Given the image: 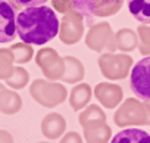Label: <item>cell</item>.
I'll list each match as a JSON object with an SVG mask.
<instances>
[{
	"label": "cell",
	"mask_w": 150,
	"mask_h": 143,
	"mask_svg": "<svg viewBox=\"0 0 150 143\" xmlns=\"http://www.w3.org/2000/svg\"><path fill=\"white\" fill-rule=\"evenodd\" d=\"M59 33V19L49 6L25 8L16 15V34L22 43L43 46Z\"/></svg>",
	"instance_id": "1"
},
{
	"label": "cell",
	"mask_w": 150,
	"mask_h": 143,
	"mask_svg": "<svg viewBox=\"0 0 150 143\" xmlns=\"http://www.w3.org/2000/svg\"><path fill=\"white\" fill-rule=\"evenodd\" d=\"M30 95L38 105L52 109L66 100L68 90L63 84L57 81L37 78L30 84Z\"/></svg>",
	"instance_id": "2"
},
{
	"label": "cell",
	"mask_w": 150,
	"mask_h": 143,
	"mask_svg": "<svg viewBox=\"0 0 150 143\" xmlns=\"http://www.w3.org/2000/svg\"><path fill=\"white\" fill-rule=\"evenodd\" d=\"M100 73L106 80L116 81L128 77L132 68V58L127 53H109L105 52L97 59Z\"/></svg>",
	"instance_id": "3"
},
{
	"label": "cell",
	"mask_w": 150,
	"mask_h": 143,
	"mask_svg": "<svg viewBox=\"0 0 150 143\" xmlns=\"http://www.w3.org/2000/svg\"><path fill=\"white\" fill-rule=\"evenodd\" d=\"M113 121L118 127H131V125H147L149 115L144 106V102L140 99L128 97L119 103L113 115Z\"/></svg>",
	"instance_id": "4"
},
{
	"label": "cell",
	"mask_w": 150,
	"mask_h": 143,
	"mask_svg": "<svg viewBox=\"0 0 150 143\" xmlns=\"http://www.w3.org/2000/svg\"><path fill=\"white\" fill-rule=\"evenodd\" d=\"M125 0H75V11L87 16L88 25H93L91 18H106L118 14Z\"/></svg>",
	"instance_id": "5"
},
{
	"label": "cell",
	"mask_w": 150,
	"mask_h": 143,
	"mask_svg": "<svg viewBox=\"0 0 150 143\" xmlns=\"http://www.w3.org/2000/svg\"><path fill=\"white\" fill-rule=\"evenodd\" d=\"M113 37H115V33L109 22L106 21L97 22L88 28L86 34V44L90 50L97 52V53H105V52L113 53L116 52Z\"/></svg>",
	"instance_id": "6"
},
{
	"label": "cell",
	"mask_w": 150,
	"mask_h": 143,
	"mask_svg": "<svg viewBox=\"0 0 150 143\" xmlns=\"http://www.w3.org/2000/svg\"><path fill=\"white\" fill-rule=\"evenodd\" d=\"M35 63L49 81H57L63 77L65 62L63 58L53 47H43L35 53Z\"/></svg>",
	"instance_id": "7"
},
{
	"label": "cell",
	"mask_w": 150,
	"mask_h": 143,
	"mask_svg": "<svg viewBox=\"0 0 150 143\" xmlns=\"http://www.w3.org/2000/svg\"><path fill=\"white\" fill-rule=\"evenodd\" d=\"M129 87L140 100L150 103V56L143 58L131 68Z\"/></svg>",
	"instance_id": "8"
},
{
	"label": "cell",
	"mask_w": 150,
	"mask_h": 143,
	"mask_svg": "<svg viewBox=\"0 0 150 143\" xmlns=\"http://www.w3.org/2000/svg\"><path fill=\"white\" fill-rule=\"evenodd\" d=\"M59 40L66 46L77 44L84 36V16L78 11H71L59 21Z\"/></svg>",
	"instance_id": "9"
},
{
	"label": "cell",
	"mask_w": 150,
	"mask_h": 143,
	"mask_svg": "<svg viewBox=\"0 0 150 143\" xmlns=\"http://www.w3.org/2000/svg\"><path fill=\"white\" fill-rule=\"evenodd\" d=\"M16 37V9L8 2L0 0V44L11 43Z\"/></svg>",
	"instance_id": "10"
},
{
	"label": "cell",
	"mask_w": 150,
	"mask_h": 143,
	"mask_svg": "<svg viewBox=\"0 0 150 143\" xmlns=\"http://www.w3.org/2000/svg\"><path fill=\"white\" fill-rule=\"evenodd\" d=\"M96 99L99 100L100 105H103L106 109H113L116 108L122 99H124V90L121 86L113 84V83H99L94 90H93Z\"/></svg>",
	"instance_id": "11"
},
{
	"label": "cell",
	"mask_w": 150,
	"mask_h": 143,
	"mask_svg": "<svg viewBox=\"0 0 150 143\" xmlns=\"http://www.w3.org/2000/svg\"><path fill=\"white\" fill-rule=\"evenodd\" d=\"M41 134L49 140H57L66 131V121L59 112H50L41 120Z\"/></svg>",
	"instance_id": "12"
},
{
	"label": "cell",
	"mask_w": 150,
	"mask_h": 143,
	"mask_svg": "<svg viewBox=\"0 0 150 143\" xmlns=\"http://www.w3.org/2000/svg\"><path fill=\"white\" fill-rule=\"evenodd\" d=\"M63 62H65V73H63V77L60 80L63 83H68V84L81 83L84 75H86L84 63L75 56H63Z\"/></svg>",
	"instance_id": "13"
},
{
	"label": "cell",
	"mask_w": 150,
	"mask_h": 143,
	"mask_svg": "<svg viewBox=\"0 0 150 143\" xmlns=\"http://www.w3.org/2000/svg\"><path fill=\"white\" fill-rule=\"evenodd\" d=\"M91 96H93V90L90 84L81 81L72 87L69 93V105L74 111H83L90 103Z\"/></svg>",
	"instance_id": "14"
},
{
	"label": "cell",
	"mask_w": 150,
	"mask_h": 143,
	"mask_svg": "<svg viewBox=\"0 0 150 143\" xmlns=\"http://www.w3.org/2000/svg\"><path fill=\"white\" fill-rule=\"evenodd\" d=\"M78 122L83 128L96 127L106 122V114L99 105H87L78 115Z\"/></svg>",
	"instance_id": "15"
},
{
	"label": "cell",
	"mask_w": 150,
	"mask_h": 143,
	"mask_svg": "<svg viewBox=\"0 0 150 143\" xmlns=\"http://www.w3.org/2000/svg\"><path fill=\"white\" fill-rule=\"evenodd\" d=\"M22 109V97L18 92L3 89L0 92V112L5 115H15Z\"/></svg>",
	"instance_id": "16"
},
{
	"label": "cell",
	"mask_w": 150,
	"mask_h": 143,
	"mask_svg": "<svg viewBox=\"0 0 150 143\" xmlns=\"http://www.w3.org/2000/svg\"><path fill=\"white\" fill-rule=\"evenodd\" d=\"M115 47L116 50H121L122 53L132 52L138 46V37L137 33L131 28H121L115 33Z\"/></svg>",
	"instance_id": "17"
},
{
	"label": "cell",
	"mask_w": 150,
	"mask_h": 143,
	"mask_svg": "<svg viewBox=\"0 0 150 143\" xmlns=\"http://www.w3.org/2000/svg\"><path fill=\"white\" fill-rule=\"evenodd\" d=\"M110 143H150V134L141 128H125L116 133Z\"/></svg>",
	"instance_id": "18"
},
{
	"label": "cell",
	"mask_w": 150,
	"mask_h": 143,
	"mask_svg": "<svg viewBox=\"0 0 150 143\" xmlns=\"http://www.w3.org/2000/svg\"><path fill=\"white\" fill-rule=\"evenodd\" d=\"M86 143H109L112 137V130L110 127L105 122L96 127H88L84 128L83 131Z\"/></svg>",
	"instance_id": "19"
},
{
	"label": "cell",
	"mask_w": 150,
	"mask_h": 143,
	"mask_svg": "<svg viewBox=\"0 0 150 143\" xmlns=\"http://www.w3.org/2000/svg\"><path fill=\"white\" fill-rule=\"evenodd\" d=\"M128 11L138 22L150 25V0H128Z\"/></svg>",
	"instance_id": "20"
},
{
	"label": "cell",
	"mask_w": 150,
	"mask_h": 143,
	"mask_svg": "<svg viewBox=\"0 0 150 143\" xmlns=\"http://www.w3.org/2000/svg\"><path fill=\"white\" fill-rule=\"evenodd\" d=\"M5 81H6V84H8L11 89H13V90H21V89H24V87L30 83V74H28V71H27L22 65H16V66H13L12 75H11L8 80H5Z\"/></svg>",
	"instance_id": "21"
},
{
	"label": "cell",
	"mask_w": 150,
	"mask_h": 143,
	"mask_svg": "<svg viewBox=\"0 0 150 143\" xmlns=\"http://www.w3.org/2000/svg\"><path fill=\"white\" fill-rule=\"evenodd\" d=\"M9 49H11V52H12V55H13L15 63H18V65L28 63V62L34 58V49H33L31 44L16 43V44H12Z\"/></svg>",
	"instance_id": "22"
},
{
	"label": "cell",
	"mask_w": 150,
	"mask_h": 143,
	"mask_svg": "<svg viewBox=\"0 0 150 143\" xmlns=\"http://www.w3.org/2000/svg\"><path fill=\"white\" fill-rule=\"evenodd\" d=\"M13 55L9 47L0 49V80H8L13 73Z\"/></svg>",
	"instance_id": "23"
},
{
	"label": "cell",
	"mask_w": 150,
	"mask_h": 143,
	"mask_svg": "<svg viewBox=\"0 0 150 143\" xmlns=\"http://www.w3.org/2000/svg\"><path fill=\"white\" fill-rule=\"evenodd\" d=\"M137 37H138V50L143 56H150V25L141 24L137 28Z\"/></svg>",
	"instance_id": "24"
},
{
	"label": "cell",
	"mask_w": 150,
	"mask_h": 143,
	"mask_svg": "<svg viewBox=\"0 0 150 143\" xmlns=\"http://www.w3.org/2000/svg\"><path fill=\"white\" fill-rule=\"evenodd\" d=\"M53 11L59 14H68L71 11H75V0H52Z\"/></svg>",
	"instance_id": "25"
},
{
	"label": "cell",
	"mask_w": 150,
	"mask_h": 143,
	"mask_svg": "<svg viewBox=\"0 0 150 143\" xmlns=\"http://www.w3.org/2000/svg\"><path fill=\"white\" fill-rule=\"evenodd\" d=\"M47 0H11V5L15 9H25V8H33V6H41Z\"/></svg>",
	"instance_id": "26"
},
{
	"label": "cell",
	"mask_w": 150,
	"mask_h": 143,
	"mask_svg": "<svg viewBox=\"0 0 150 143\" xmlns=\"http://www.w3.org/2000/svg\"><path fill=\"white\" fill-rule=\"evenodd\" d=\"M59 143H84V139L77 131H68L62 136Z\"/></svg>",
	"instance_id": "27"
},
{
	"label": "cell",
	"mask_w": 150,
	"mask_h": 143,
	"mask_svg": "<svg viewBox=\"0 0 150 143\" xmlns=\"http://www.w3.org/2000/svg\"><path fill=\"white\" fill-rule=\"evenodd\" d=\"M0 143H15L13 136L8 130H0Z\"/></svg>",
	"instance_id": "28"
},
{
	"label": "cell",
	"mask_w": 150,
	"mask_h": 143,
	"mask_svg": "<svg viewBox=\"0 0 150 143\" xmlns=\"http://www.w3.org/2000/svg\"><path fill=\"white\" fill-rule=\"evenodd\" d=\"M144 106H146V111H147V115H149V125H150V103L144 102Z\"/></svg>",
	"instance_id": "29"
},
{
	"label": "cell",
	"mask_w": 150,
	"mask_h": 143,
	"mask_svg": "<svg viewBox=\"0 0 150 143\" xmlns=\"http://www.w3.org/2000/svg\"><path fill=\"white\" fill-rule=\"evenodd\" d=\"M3 89H5V86H3V84H2V83H0V92H2V90H3Z\"/></svg>",
	"instance_id": "30"
},
{
	"label": "cell",
	"mask_w": 150,
	"mask_h": 143,
	"mask_svg": "<svg viewBox=\"0 0 150 143\" xmlns=\"http://www.w3.org/2000/svg\"><path fill=\"white\" fill-rule=\"evenodd\" d=\"M37 143H50V142H37Z\"/></svg>",
	"instance_id": "31"
},
{
	"label": "cell",
	"mask_w": 150,
	"mask_h": 143,
	"mask_svg": "<svg viewBox=\"0 0 150 143\" xmlns=\"http://www.w3.org/2000/svg\"><path fill=\"white\" fill-rule=\"evenodd\" d=\"M8 2H9V3H11V0H8Z\"/></svg>",
	"instance_id": "32"
}]
</instances>
